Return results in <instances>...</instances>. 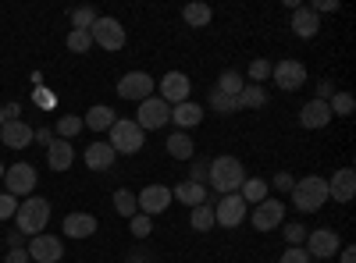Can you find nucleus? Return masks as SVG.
Masks as SVG:
<instances>
[{
  "mask_svg": "<svg viewBox=\"0 0 356 263\" xmlns=\"http://www.w3.org/2000/svg\"><path fill=\"white\" fill-rule=\"evenodd\" d=\"M353 196H356V171H353V167L335 171L332 178H328V199H335V203H349Z\"/></svg>",
  "mask_w": 356,
  "mask_h": 263,
  "instance_id": "nucleus-17",
  "label": "nucleus"
},
{
  "mask_svg": "<svg viewBox=\"0 0 356 263\" xmlns=\"http://www.w3.org/2000/svg\"><path fill=\"white\" fill-rule=\"evenodd\" d=\"M4 263H29V253H25V246H22V249H11V253L4 256Z\"/></svg>",
  "mask_w": 356,
  "mask_h": 263,
  "instance_id": "nucleus-47",
  "label": "nucleus"
},
{
  "mask_svg": "<svg viewBox=\"0 0 356 263\" xmlns=\"http://www.w3.org/2000/svg\"><path fill=\"white\" fill-rule=\"evenodd\" d=\"M171 121L178 125V128H196L200 121H203V107L200 103H193V100H186V103H178V107H171Z\"/></svg>",
  "mask_w": 356,
  "mask_h": 263,
  "instance_id": "nucleus-23",
  "label": "nucleus"
},
{
  "mask_svg": "<svg viewBox=\"0 0 356 263\" xmlns=\"http://www.w3.org/2000/svg\"><path fill=\"white\" fill-rule=\"evenodd\" d=\"M89 46H93L89 33H82V28H72V33H68V50H72V53H86Z\"/></svg>",
  "mask_w": 356,
  "mask_h": 263,
  "instance_id": "nucleus-38",
  "label": "nucleus"
},
{
  "mask_svg": "<svg viewBox=\"0 0 356 263\" xmlns=\"http://www.w3.org/2000/svg\"><path fill=\"white\" fill-rule=\"evenodd\" d=\"M211 8H207V4H186L182 8V18H186V25H193V28H203L207 22H211Z\"/></svg>",
  "mask_w": 356,
  "mask_h": 263,
  "instance_id": "nucleus-30",
  "label": "nucleus"
},
{
  "mask_svg": "<svg viewBox=\"0 0 356 263\" xmlns=\"http://www.w3.org/2000/svg\"><path fill=\"white\" fill-rule=\"evenodd\" d=\"M72 160H75V146H72L68 139H54V142L47 146V164H50V171H68Z\"/></svg>",
  "mask_w": 356,
  "mask_h": 263,
  "instance_id": "nucleus-21",
  "label": "nucleus"
},
{
  "mask_svg": "<svg viewBox=\"0 0 356 263\" xmlns=\"http://www.w3.org/2000/svg\"><path fill=\"white\" fill-rule=\"evenodd\" d=\"M4 121H8V118H4V107H0V125H4Z\"/></svg>",
  "mask_w": 356,
  "mask_h": 263,
  "instance_id": "nucleus-52",
  "label": "nucleus"
},
{
  "mask_svg": "<svg viewBox=\"0 0 356 263\" xmlns=\"http://www.w3.org/2000/svg\"><path fill=\"white\" fill-rule=\"evenodd\" d=\"M15 224L22 235H43V228L50 224V199H43V196L22 199L15 210Z\"/></svg>",
  "mask_w": 356,
  "mask_h": 263,
  "instance_id": "nucleus-3",
  "label": "nucleus"
},
{
  "mask_svg": "<svg viewBox=\"0 0 356 263\" xmlns=\"http://www.w3.org/2000/svg\"><path fill=\"white\" fill-rule=\"evenodd\" d=\"M332 121V110H328V103H324V100H310V103H303L300 107V125L303 128H324V125H328Z\"/></svg>",
  "mask_w": 356,
  "mask_h": 263,
  "instance_id": "nucleus-20",
  "label": "nucleus"
},
{
  "mask_svg": "<svg viewBox=\"0 0 356 263\" xmlns=\"http://www.w3.org/2000/svg\"><path fill=\"white\" fill-rule=\"evenodd\" d=\"M189 93H193V82H189V75H182V71H168V75L157 82V96H161L168 107L186 103Z\"/></svg>",
  "mask_w": 356,
  "mask_h": 263,
  "instance_id": "nucleus-9",
  "label": "nucleus"
},
{
  "mask_svg": "<svg viewBox=\"0 0 356 263\" xmlns=\"http://www.w3.org/2000/svg\"><path fill=\"white\" fill-rule=\"evenodd\" d=\"M189 228H193V231H211V228H218V221H214V203H211V199L200 203V207H193Z\"/></svg>",
  "mask_w": 356,
  "mask_h": 263,
  "instance_id": "nucleus-26",
  "label": "nucleus"
},
{
  "mask_svg": "<svg viewBox=\"0 0 356 263\" xmlns=\"http://www.w3.org/2000/svg\"><path fill=\"white\" fill-rule=\"evenodd\" d=\"M278 263H310V253H307L303 246H289V249L278 256Z\"/></svg>",
  "mask_w": 356,
  "mask_h": 263,
  "instance_id": "nucleus-40",
  "label": "nucleus"
},
{
  "mask_svg": "<svg viewBox=\"0 0 356 263\" xmlns=\"http://www.w3.org/2000/svg\"><path fill=\"white\" fill-rule=\"evenodd\" d=\"M328 110H332V118H349V114L356 110V100H353L349 93H335V96L328 100Z\"/></svg>",
  "mask_w": 356,
  "mask_h": 263,
  "instance_id": "nucleus-33",
  "label": "nucleus"
},
{
  "mask_svg": "<svg viewBox=\"0 0 356 263\" xmlns=\"http://www.w3.org/2000/svg\"><path fill=\"white\" fill-rule=\"evenodd\" d=\"M29 260H36V263H57L65 256V246L57 235H33V242L25 246Z\"/></svg>",
  "mask_w": 356,
  "mask_h": 263,
  "instance_id": "nucleus-16",
  "label": "nucleus"
},
{
  "mask_svg": "<svg viewBox=\"0 0 356 263\" xmlns=\"http://www.w3.org/2000/svg\"><path fill=\"white\" fill-rule=\"evenodd\" d=\"M171 199L186 203V207L193 210V207H200V203H207L211 196H207V185H196V182H178V185L171 189Z\"/></svg>",
  "mask_w": 356,
  "mask_h": 263,
  "instance_id": "nucleus-24",
  "label": "nucleus"
},
{
  "mask_svg": "<svg viewBox=\"0 0 356 263\" xmlns=\"http://www.w3.org/2000/svg\"><path fill=\"white\" fill-rule=\"evenodd\" d=\"M339 249H342V239H339L335 228H317V231H310V235H307L310 260H332Z\"/></svg>",
  "mask_w": 356,
  "mask_h": 263,
  "instance_id": "nucleus-11",
  "label": "nucleus"
},
{
  "mask_svg": "<svg viewBox=\"0 0 356 263\" xmlns=\"http://www.w3.org/2000/svg\"><path fill=\"white\" fill-rule=\"evenodd\" d=\"M4 182H8V192L18 199V196H29L36 189V167L33 164H11L8 171H4Z\"/></svg>",
  "mask_w": 356,
  "mask_h": 263,
  "instance_id": "nucleus-13",
  "label": "nucleus"
},
{
  "mask_svg": "<svg viewBox=\"0 0 356 263\" xmlns=\"http://www.w3.org/2000/svg\"><path fill=\"white\" fill-rule=\"evenodd\" d=\"M97 231V217L93 214H68L65 217V235L68 239H89Z\"/></svg>",
  "mask_w": 356,
  "mask_h": 263,
  "instance_id": "nucleus-25",
  "label": "nucleus"
},
{
  "mask_svg": "<svg viewBox=\"0 0 356 263\" xmlns=\"http://www.w3.org/2000/svg\"><path fill=\"white\" fill-rule=\"evenodd\" d=\"M143 132H150V128H164L171 121V107L161 100V96H150V100H143L139 110H136V118H132Z\"/></svg>",
  "mask_w": 356,
  "mask_h": 263,
  "instance_id": "nucleus-10",
  "label": "nucleus"
},
{
  "mask_svg": "<svg viewBox=\"0 0 356 263\" xmlns=\"http://www.w3.org/2000/svg\"><path fill=\"white\" fill-rule=\"evenodd\" d=\"M250 221H253L257 231H275V228H282V221H285V203H282V199H264V203H257L253 214H250Z\"/></svg>",
  "mask_w": 356,
  "mask_h": 263,
  "instance_id": "nucleus-12",
  "label": "nucleus"
},
{
  "mask_svg": "<svg viewBox=\"0 0 356 263\" xmlns=\"http://www.w3.org/2000/svg\"><path fill=\"white\" fill-rule=\"evenodd\" d=\"M15 210H18V199L11 192H0V221H11Z\"/></svg>",
  "mask_w": 356,
  "mask_h": 263,
  "instance_id": "nucleus-42",
  "label": "nucleus"
},
{
  "mask_svg": "<svg viewBox=\"0 0 356 263\" xmlns=\"http://www.w3.org/2000/svg\"><path fill=\"white\" fill-rule=\"evenodd\" d=\"M89 40H93L97 46H104V50H122L125 46V25L118 22V18H97L93 22V28H89Z\"/></svg>",
  "mask_w": 356,
  "mask_h": 263,
  "instance_id": "nucleus-7",
  "label": "nucleus"
},
{
  "mask_svg": "<svg viewBox=\"0 0 356 263\" xmlns=\"http://www.w3.org/2000/svg\"><path fill=\"white\" fill-rule=\"evenodd\" d=\"M264 78H271V61H267V57H257V61L250 65V82L260 85Z\"/></svg>",
  "mask_w": 356,
  "mask_h": 263,
  "instance_id": "nucleus-39",
  "label": "nucleus"
},
{
  "mask_svg": "<svg viewBox=\"0 0 356 263\" xmlns=\"http://www.w3.org/2000/svg\"><path fill=\"white\" fill-rule=\"evenodd\" d=\"M246 214H250V207H246V199H243L239 192L218 196V203H214V221H218V228H239V224L246 221Z\"/></svg>",
  "mask_w": 356,
  "mask_h": 263,
  "instance_id": "nucleus-5",
  "label": "nucleus"
},
{
  "mask_svg": "<svg viewBox=\"0 0 356 263\" xmlns=\"http://www.w3.org/2000/svg\"><path fill=\"white\" fill-rule=\"evenodd\" d=\"M4 171H8V167H4V164H0V178H4Z\"/></svg>",
  "mask_w": 356,
  "mask_h": 263,
  "instance_id": "nucleus-53",
  "label": "nucleus"
},
{
  "mask_svg": "<svg viewBox=\"0 0 356 263\" xmlns=\"http://www.w3.org/2000/svg\"><path fill=\"white\" fill-rule=\"evenodd\" d=\"M282 231H285V242L289 246H303L307 242V228L303 224H285Z\"/></svg>",
  "mask_w": 356,
  "mask_h": 263,
  "instance_id": "nucleus-41",
  "label": "nucleus"
},
{
  "mask_svg": "<svg viewBox=\"0 0 356 263\" xmlns=\"http://www.w3.org/2000/svg\"><path fill=\"white\" fill-rule=\"evenodd\" d=\"M207 171H211V160L196 157V160H193V178H189V182H196V185H207Z\"/></svg>",
  "mask_w": 356,
  "mask_h": 263,
  "instance_id": "nucleus-43",
  "label": "nucleus"
},
{
  "mask_svg": "<svg viewBox=\"0 0 356 263\" xmlns=\"http://www.w3.org/2000/svg\"><path fill=\"white\" fill-rule=\"evenodd\" d=\"M211 107L218 110V114H239L243 107H239V96H225V93H218V90H211Z\"/></svg>",
  "mask_w": 356,
  "mask_h": 263,
  "instance_id": "nucleus-34",
  "label": "nucleus"
},
{
  "mask_svg": "<svg viewBox=\"0 0 356 263\" xmlns=\"http://www.w3.org/2000/svg\"><path fill=\"white\" fill-rule=\"evenodd\" d=\"M271 78H275L278 90L296 93L300 85H307V65H303V61H296V57H285V61L271 65Z\"/></svg>",
  "mask_w": 356,
  "mask_h": 263,
  "instance_id": "nucleus-8",
  "label": "nucleus"
},
{
  "mask_svg": "<svg viewBox=\"0 0 356 263\" xmlns=\"http://www.w3.org/2000/svg\"><path fill=\"white\" fill-rule=\"evenodd\" d=\"M157 93V82L146 75V71H129L118 78V96L122 100H132V103H143Z\"/></svg>",
  "mask_w": 356,
  "mask_h": 263,
  "instance_id": "nucleus-6",
  "label": "nucleus"
},
{
  "mask_svg": "<svg viewBox=\"0 0 356 263\" xmlns=\"http://www.w3.org/2000/svg\"><path fill=\"white\" fill-rule=\"evenodd\" d=\"M114 121H118V114H114V107H107V103L89 107V110H86V118H82V125H86V128H93V132H111Z\"/></svg>",
  "mask_w": 356,
  "mask_h": 263,
  "instance_id": "nucleus-22",
  "label": "nucleus"
},
{
  "mask_svg": "<svg viewBox=\"0 0 356 263\" xmlns=\"http://www.w3.org/2000/svg\"><path fill=\"white\" fill-rule=\"evenodd\" d=\"M107 146L114 153H125V157H136L143 146H146V132L132 121V118H118L107 132Z\"/></svg>",
  "mask_w": 356,
  "mask_h": 263,
  "instance_id": "nucleus-4",
  "label": "nucleus"
},
{
  "mask_svg": "<svg viewBox=\"0 0 356 263\" xmlns=\"http://www.w3.org/2000/svg\"><path fill=\"white\" fill-rule=\"evenodd\" d=\"M36 103H40V107H54L57 100H54V93H47V90H36Z\"/></svg>",
  "mask_w": 356,
  "mask_h": 263,
  "instance_id": "nucleus-50",
  "label": "nucleus"
},
{
  "mask_svg": "<svg viewBox=\"0 0 356 263\" xmlns=\"http://www.w3.org/2000/svg\"><path fill=\"white\" fill-rule=\"evenodd\" d=\"M239 196L246 199V207H250V203L257 207V203L267 199V182H264V178H246V182L239 185Z\"/></svg>",
  "mask_w": 356,
  "mask_h": 263,
  "instance_id": "nucleus-29",
  "label": "nucleus"
},
{
  "mask_svg": "<svg viewBox=\"0 0 356 263\" xmlns=\"http://www.w3.org/2000/svg\"><path fill=\"white\" fill-rule=\"evenodd\" d=\"M292 207L300 214H317L324 203H328V178H317V174H307V178H296L292 185Z\"/></svg>",
  "mask_w": 356,
  "mask_h": 263,
  "instance_id": "nucleus-2",
  "label": "nucleus"
},
{
  "mask_svg": "<svg viewBox=\"0 0 356 263\" xmlns=\"http://www.w3.org/2000/svg\"><path fill=\"white\" fill-rule=\"evenodd\" d=\"M36 142V128L29 121H4L0 125V146H11V150H25V146Z\"/></svg>",
  "mask_w": 356,
  "mask_h": 263,
  "instance_id": "nucleus-15",
  "label": "nucleus"
},
{
  "mask_svg": "<svg viewBox=\"0 0 356 263\" xmlns=\"http://www.w3.org/2000/svg\"><path fill=\"white\" fill-rule=\"evenodd\" d=\"M310 11H314V15H321V11H339V0H317V4H310Z\"/></svg>",
  "mask_w": 356,
  "mask_h": 263,
  "instance_id": "nucleus-46",
  "label": "nucleus"
},
{
  "mask_svg": "<svg viewBox=\"0 0 356 263\" xmlns=\"http://www.w3.org/2000/svg\"><path fill=\"white\" fill-rule=\"evenodd\" d=\"M332 96H335V82H332V78H324V82L317 85V100H324V103H328Z\"/></svg>",
  "mask_w": 356,
  "mask_h": 263,
  "instance_id": "nucleus-45",
  "label": "nucleus"
},
{
  "mask_svg": "<svg viewBox=\"0 0 356 263\" xmlns=\"http://www.w3.org/2000/svg\"><path fill=\"white\" fill-rule=\"evenodd\" d=\"M239 107H267V90L264 85H246V90L239 93Z\"/></svg>",
  "mask_w": 356,
  "mask_h": 263,
  "instance_id": "nucleus-32",
  "label": "nucleus"
},
{
  "mask_svg": "<svg viewBox=\"0 0 356 263\" xmlns=\"http://www.w3.org/2000/svg\"><path fill=\"white\" fill-rule=\"evenodd\" d=\"M114 210L122 214V217H136V210H139L136 192H129V189H118V192H114Z\"/></svg>",
  "mask_w": 356,
  "mask_h": 263,
  "instance_id": "nucleus-31",
  "label": "nucleus"
},
{
  "mask_svg": "<svg viewBox=\"0 0 356 263\" xmlns=\"http://www.w3.org/2000/svg\"><path fill=\"white\" fill-rule=\"evenodd\" d=\"M129 231L143 242V239H150V231H154V221L146 217V214H136V217H129Z\"/></svg>",
  "mask_w": 356,
  "mask_h": 263,
  "instance_id": "nucleus-37",
  "label": "nucleus"
},
{
  "mask_svg": "<svg viewBox=\"0 0 356 263\" xmlns=\"http://www.w3.org/2000/svg\"><path fill=\"white\" fill-rule=\"evenodd\" d=\"M136 203H139V214L154 217V214H164L175 199H171V189H168V185H146V189L136 196Z\"/></svg>",
  "mask_w": 356,
  "mask_h": 263,
  "instance_id": "nucleus-14",
  "label": "nucleus"
},
{
  "mask_svg": "<svg viewBox=\"0 0 356 263\" xmlns=\"http://www.w3.org/2000/svg\"><path fill=\"white\" fill-rule=\"evenodd\" d=\"M82 160H86L89 171H111L114 160H118V153L111 150L107 142H89V146H86V153H82Z\"/></svg>",
  "mask_w": 356,
  "mask_h": 263,
  "instance_id": "nucleus-19",
  "label": "nucleus"
},
{
  "mask_svg": "<svg viewBox=\"0 0 356 263\" xmlns=\"http://www.w3.org/2000/svg\"><path fill=\"white\" fill-rule=\"evenodd\" d=\"M339 263H356V246H342L339 249Z\"/></svg>",
  "mask_w": 356,
  "mask_h": 263,
  "instance_id": "nucleus-48",
  "label": "nucleus"
},
{
  "mask_svg": "<svg viewBox=\"0 0 356 263\" xmlns=\"http://www.w3.org/2000/svg\"><path fill=\"white\" fill-rule=\"evenodd\" d=\"M218 93H225V96H239L243 90H246V78L239 75V71H221V78H218V85H214Z\"/></svg>",
  "mask_w": 356,
  "mask_h": 263,
  "instance_id": "nucleus-28",
  "label": "nucleus"
},
{
  "mask_svg": "<svg viewBox=\"0 0 356 263\" xmlns=\"http://www.w3.org/2000/svg\"><path fill=\"white\" fill-rule=\"evenodd\" d=\"M36 142H47V146H50V142H54V135H50V128H40V132H36Z\"/></svg>",
  "mask_w": 356,
  "mask_h": 263,
  "instance_id": "nucleus-51",
  "label": "nucleus"
},
{
  "mask_svg": "<svg viewBox=\"0 0 356 263\" xmlns=\"http://www.w3.org/2000/svg\"><path fill=\"white\" fill-rule=\"evenodd\" d=\"M82 128H86V125H82L79 114H65V118L57 121V139H75Z\"/></svg>",
  "mask_w": 356,
  "mask_h": 263,
  "instance_id": "nucleus-35",
  "label": "nucleus"
},
{
  "mask_svg": "<svg viewBox=\"0 0 356 263\" xmlns=\"http://www.w3.org/2000/svg\"><path fill=\"white\" fill-rule=\"evenodd\" d=\"M168 153H171L175 160H193V157H196V146H193V139H189L186 132H175V135L168 139Z\"/></svg>",
  "mask_w": 356,
  "mask_h": 263,
  "instance_id": "nucleus-27",
  "label": "nucleus"
},
{
  "mask_svg": "<svg viewBox=\"0 0 356 263\" xmlns=\"http://www.w3.org/2000/svg\"><path fill=\"white\" fill-rule=\"evenodd\" d=\"M207 182L218 196H228V192H239V185L246 182V171H243V160L239 157H214L211 160V171H207Z\"/></svg>",
  "mask_w": 356,
  "mask_h": 263,
  "instance_id": "nucleus-1",
  "label": "nucleus"
},
{
  "mask_svg": "<svg viewBox=\"0 0 356 263\" xmlns=\"http://www.w3.org/2000/svg\"><path fill=\"white\" fill-rule=\"evenodd\" d=\"M97 18H100L97 8H75V11H72V28H82V33H89Z\"/></svg>",
  "mask_w": 356,
  "mask_h": 263,
  "instance_id": "nucleus-36",
  "label": "nucleus"
},
{
  "mask_svg": "<svg viewBox=\"0 0 356 263\" xmlns=\"http://www.w3.org/2000/svg\"><path fill=\"white\" fill-rule=\"evenodd\" d=\"M146 260H150V253H146V249H132L125 256V263H146Z\"/></svg>",
  "mask_w": 356,
  "mask_h": 263,
  "instance_id": "nucleus-49",
  "label": "nucleus"
},
{
  "mask_svg": "<svg viewBox=\"0 0 356 263\" xmlns=\"http://www.w3.org/2000/svg\"><path fill=\"white\" fill-rule=\"evenodd\" d=\"M292 185H296V178H292L289 171H278V174H275V189H278V192H292Z\"/></svg>",
  "mask_w": 356,
  "mask_h": 263,
  "instance_id": "nucleus-44",
  "label": "nucleus"
},
{
  "mask_svg": "<svg viewBox=\"0 0 356 263\" xmlns=\"http://www.w3.org/2000/svg\"><path fill=\"white\" fill-rule=\"evenodd\" d=\"M292 33L300 36V40H314L321 33V15L310 11V4H300L292 11Z\"/></svg>",
  "mask_w": 356,
  "mask_h": 263,
  "instance_id": "nucleus-18",
  "label": "nucleus"
}]
</instances>
